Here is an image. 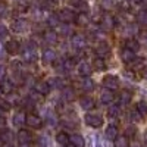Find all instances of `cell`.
I'll list each match as a JSON object with an SVG mask.
<instances>
[{
    "label": "cell",
    "mask_w": 147,
    "mask_h": 147,
    "mask_svg": "<svg viewBox=\"0 0 147 147\" xmlns=\"http://www.w3.org/2000/svg\"><path fill=\"white\" fill-rule=\"evenodd\" d=\"M22 59L28 63H34L38 59V50H37V44L30 40L22 46Z\"/></svg>",
    "instance_id": "cell-1"
},
{
    "label": "cell",
    "mask_w": 147,
    "mask_h": 147,
    "mask_svg": "<svg viewBox=\"0 0 147 147\" xmlns=\"http://www.w3.org/2000/svg\"><path fill=\"white\" fill-rule=\"evenodd\" d=\"M84 122L85 125L90 127V128H100L105 124V118L102 113H97V112H87L84 116Z\"/></svg>",
    "instance_id": "cell-2"
},
{
    "label": "cell",
    "mask_w": 147,
    "mask_h": 147,
    "mask_svg": "<svg viewBox=\"0 0 147 147\" xmlns=\"http://www.w3.org/2000/svg\"><path fill=\"white\" fill-rule=\"evenodd\" d=\"M43 119L44 122H47L50 127H57L60 124V118L55 110L49 109V107H43Z\"/></svg>",
    "instance_id": "cell-3"
},
{
    "label": "cell",
    "mask_w": 147,
    "mask_h": 147,
    "mask_svg": "<svg viewBox=\"0 0 147 147\" xmlns=\"http://www.w3.org/2000/svg\"><path fill=\"white\" fill-rule=\"evenodd\" d=\"M115 27H116V19H115V16H112L110 13H105V15L100 16V28H102L105 32L112 31Z\"/></svg>",
    "instance_id": "cell-4"
},
{
    "label": "cell",
    "mask_w": 147,
    "mask_h": 147,
    "mask_svg": "<svg viewBox=\"0 0 147 147\" xmlns=\"http://www.w3.org/2000/svg\"><path fill=\"white\" fill-rule=\"evenodd\" d=\"M57 15H59L60 22H65V24L75 22V19H77V13H75V10H72V9H69V7H63V9H60V10L57 12Z\"/></svg>",
    "instance_id": "cell-5"
},
{
    "label": "cell",
    "mask_w": 147,
    "mask_h": 147,
    "mask_svg": "<svg viewBox=\"0 0 147 147\" xmlns=\"http://www.w3.org/2000/svg\"><path fill=\"white\" fill-rule=\"evenodd\" d=\"M88 40L87 37H85L84 34H74L71 37V46L75 49V50H82V49H85V46H87Z\"/></svg>",
    "instance_id": "cell-6"
},
{
    "label": "cell",
    "mask_w": 147,
    "mask_h": 147,
    "mask_svg": "<svg viewBox=\"0 0 147 147\" xmlns=\"http://www.w3.org/2000/svg\"><path fill=\"white\" fill-rule=\"evenodd\" d=\"M30 28H31L30 22L27 19H24V18H18V19H15L13 22H12V31L16 32V34H24Z\"/></svg>",
    "instance_id": "cell-7"
},
{
    "label": "cell",
    "mask_w": 147,
    "mask_h": 147,
    "mask_svg": "<svg viewBox=\"0 0 147 147\" xmlns=\"http://www.w3.org/2000/svg\"><path fill=\"white\" fill-rule=\"evenodd\" d=\"M27 125L31 129H41L43 125H44V119L40 115L30 113V115H27Z\"/></svg>",
    "instance_id": "cell-8"
},
{
    "label": "cell",
    "mask_w": 147,
    "mask_h": 147,
    "mask_svg": "<svg viewBox=\"0 0 147 147\" xmlns=\"http://www.w3.org/2000/svg\"><path fill=\"white\" fill-rule=\"evenodd\" d=\"M43 40L49 46H55L59 43V32L55 31V28H49L43 32Z\"/></svg>",
    "instance_id": "cell-9"
},
{
    "label": "cell",
    "mask_w": 147,
    "mask_h": 147,
    "mask_svg": "<svg viewBox=\"0 0 147 147\" xmlns=\"http://www.w3.org/2000/svg\"><path fill=\"white\" fill-rule=\"evenodd\" d=\"M119 85H121V81L116 75H106L103 78V87L106 90H118L119 88Z\"/></svg>",
    "instance_id": "cell-10"
},
{
    "label": "cell",
    "mask_w": 147,
    "mask_h": 147,
    "mask_svg": "<svg viewBox=\"0 0 147 147\" xmlns=\"http://www.w3.org/2000/svg\"><path fill=\"white\" fill-rule=\"evenodd\" d=\"M78 103H80V107L82 110H85V112H91V110L96 107V100L93 99L91 96H88V94L80 97V102Z\"/></svg>",
    "instance_id": "cell-11"
},
{
    "label": "cell",
    "mask_w": 147,
    "mask_h": 147,
    "mask_svg": "<svg viewBox=\"0 0 147 147\" xmlns=\"http://www.w3.org/2000/svg\"><path fill=\"white\" fill-rule=\"evenodd\" d=\"M110 50H112V47H110V44H109L107 41H105V40H102V41L97 43V46H96V49H94L96 55L99 56V57H106V56H109V55H110Z\"/></svg>",
    "instance_id": "cell-12"
},
{
    "label": "cell",
    "mask_w": 147,
    "mask_h": 147,
    "mask_svg": "<svg viewBox=\"0 0 147 147\" xmlns=\"http://www.w3.org/2000/svg\"><path fill=\"white\" fill-rule=\"evenodd\" d=\"M71 113H72V112H71ZM71 113H66V115H65V118L62 119V125H63V128H66V129H75V128L78 127V116L71 115Z\"/></svg>",
    "instance_id": "cell-13"
},
{
    "label": "cell",
    "mask_w": 147,
    "mask_h": 147,
    "mask_svg": "<svg viewBox=\"0 0 147 147\" xmlns=\"http://www.w3.org/2000/svg\"><path fill=\"white\" fill-rule=\"evenodd\" d=\"M16 141H18L19 144H31V141H32V134H31V131L21 128V129L18 131V134H16Z\"/></svg>",
    "instance_id": "cell-14"
},
{
    "label": "cell",
    "mask_w": 147,
    "mask_h": 147,
    "mask_svg": "<svg viewBox=\"0 0 147 147\" xmlns=\"http://www.w3.org/2000/svg\"><path fill=\"white\" fill-rule=\"evenodd\" d=\"M60 96H62V100L65 103H71L75 100L77 97V93H75V88L71 87V85H66L63 90H60Z\"/></svg>",
    "instance_id": "cell-15"
},
{
    "label": "cell",
    "mask_w": 147,
    "mask_h": 147,
    "mask_svg": "<svg viewBox=\"0 0 147 147\" xmlns=\"http://www.w3.org/2000/svg\"><path fill=\"white\" fill-rule=\"evenodd\" d=\"M12 124L16 128H22L24 125H27V113L24 110H18L16 113H13L12 116Z\"/></svg>",
    "instance_id": "cell-16"
},
{
    "label": "cell",
    "mask_w": 147,
    "mask_h": 147,
    "mask_svg": "<svg viewBox=\"0 0 147 147\" xmlns=\"http://www.w3.org/2000/svg\"><path fill=\"white\" fill-rule=\"evenodd\" d=\"M41 59H43L44 63L53 65L57 60V53L53 50V49H46V50H43V53H41Z\"/></svg>",
    "instance_id": "cell-17"
},
{
    "label": "cell",
    "mask_w": 147,
    "mask_h": 147,
    "mask_svg": "<svg viewBox=\"0 0 147 147\" xmlns=\"http://www.w3.org/2000/svg\"><path fill=\"white\" fill-rule=\"evenodd\" d=\"M121 60L124 63H128V65H131L134 60L137 59V55H136V52H132V50H129V49H127V47H124L121 50Z\"/></svg>",
    "instance_id": "cell-18"
},
{
    "label": "cell",
    "mask_w": 147,
    "mask_h": 147,
    "mask_svg": "<svg viewBox=\"0 0 147 147\" xmlns=\"http://www.w3.org/2000/svg\"><path fill=\"white\" fill-rule=\"evenodd\" d=\"M77 69H78V74L81 77H90V74L93 72V65L88 63L87 60H81L77 65Z\"/></svg>",
    "instance_id": "cell-19"
},
{
    "label": "cell",
    "mask_w": 147,
    "mask_h": 147,
    "mask_svg": "<svg viewBox=\"0 0 147 147\" xmlns=\"http://www.w3.org/2000/svg\"><path fill=\"white\" fill-rule=\"evenodd\" d=\"M0 90H2L3 94H12V93H15V82L9 80V78H5L0 81Z\"/></svg>",
    "instance_id": "cell-20"
},
{
    "label": "cell",
    "mask_w": 147,
    "mask_h": 147,
    "mask_svg": "<svg viewBox=\"0 0 147 147\" xmlns=\"http://www.w3.org/2000/svg\"><path fill=\"white\" fill-rule=\"evenodd\" d=\"M80 88H81L85 94H88V93L94 91L96 84H94V81H93L90 77H84V78L81 80V82H80Z\"/></svg>",
    "instance_id": "cell-21"
},
{
    "label": "cell",
    "mask_w": 147,
    "mask_h": 147,
    "mask_svg": "<svg viewBox=\"0 0 147 147\" xmlns=\"http://www.w3.org/2000/svg\"><path fill=\"white\" fill-rule=\"evenodd\" d=\"M0 138H2L3 147H12V143H13V140L16 138V136L13 137V134H12L9 129H3V131H0Z\"/></svg>",
    "instance_id": "cell-22"
},
{
    "label": "cell",
    "mask_w": 147,
    "mask_h": 147,
    "mask_svg": "<svg viewBox=\"0 0 147 147\" xmlns=\"http://www.w3.org/2000/svg\"><path fill=\"white\" fill-rule=\"evenodd\" d=\"M49 84H50L52 90H63L66 87V81L62 77H52L49 80Z\"/></svg>",
    "instance_id": "cell-23"
},
{
    "label": "cell",
    "mask_w": 147,
    "mask_h": 147,
    "mask_svg": "<svg viewBox=\"0 0 147 147\" xmlns=\"http://www.w3.org/2000/svg\"><path fill=\"white\" fill-rule=\"evenodd\" d=\"M32 90L41 93L43 96H47L49 93L52 91V87H50V84H49V81H37Z\"/></svg>",
    "instance_id": "cell-24"
},
{
    "label": "cell",
    "mask_w": 147,
    "mask_h": 147,
    "mask_svg": "<svg viewBox=\"0 0 147 147\" xmlns=\"http://www.w3.org/2000/svg\"><path fill=\"white\" fill-rule=\"evenodd\" d=\"M119 136V129H118V127L115 125V124H110V125H107L106 127V129H105V137L109 140V141H115V138Z\"/></svg>",
    "instance_id": "cell-25"
},
{
    "label": "cell",
    "mask_w": 147,
    "mask_h": 147,
    "mask_svg": "<svg viewBox=\"0 0 147 147\" xmlns=\"http://www.w3.org/2000/svg\"><path fill=\"white\" fill-rule=\"evenodd\" d=\"M118 102L121 106H128L132 102V93L129 90H122L118 96Z\"/></svg>",
    "instance_id": "cell-26"
},
{
    "label": "cell",
    "mask_w": 147,
    "mask_h": 147,
    "mask_svg": "<svg viewBox=\"0 0 147 147\" xmlns=\"http://www.w3.org/2000/svg\"><path fill=\"white\" fill-rule=\"evenodd\" d=\"M19 49H21V44H19V41H16V40H7V41L5 43V50H6V53H9V55H16V53L19 52Z\"/></svg>",
    "instance_id": "cell-27"
},
{
    "label": "cell",
    "mask_w": 147,
    "mask_h": 147,
    "mask_svg": "<svg viewBox=\"0 0 147 147\" xmlns=\"http://www.w3.org/2000/svg\"><path fill=\"white\" fill-rule=\"evenodd\" d=\"M56 143L60 147H66V146L71 144V136H68L65 131H60V132L56 134Z\"/></svg>",
    "instance_id": "cell-28"
},
{
    "label": "cell",
    "mask_w": 147,
    "mask_h": 147,
    "mask_svg": "<svg viewBox=\"0 0 147 147\" xmlns=\"http://www.w3.org/2000/svg\"><path fill=\"white\" fill-rule=\"evenodd\" d=\"M137 32H138V27L136 25V24H127V25L122 28V34H124L125 37H128V38H132Z\"/></svg>",
    "instance_id": "cell-29"
},
{
    "label": "cell",
    "mask_w": 147,
    "mask_h": 147,
    "mask_svg": "<svg viewBox=\"0 0 147 147\" xmlns=\"http://www.w3.org/2000/svg\"><path fill=\"white\" fill-rule=\"evenodd\" d=\"M113 99H115V96H113V93L110 91V90H103L100 93V96H99V100L103 105H110V103L113 102Z\"/></svg>",
    "instance_id": "cell-30"
},
{
    "label": "cell",
    "mask_w": 147,
    "mask_h": 147,
    "mask_svg": "<svg viewBox=\"0 0 147 147\" xmlns=\"http://www.w3.org/2000/svg\"><path fill=\"white\" fill-rule=\"evenodd\" d=\"M71 146L74 147H85V140L81 134L78 132H74L71 136Z\"/></svg>",
    "instance_id": "cell-31"
},
{
    "label": "cell",
    "mask_w": 147,
    "mask_h": 147,
    "mask_svg": "<svg viewBox=\"0 0 147 147\" xmlns=\"http://www.w3.org/2000/svg\"><path fill=\"white\" fill-rule=\"evenodd\" d=\"M91 65H93V69H94V71H99V72L106 71V68H107L105 57H99V56H97V57L93 60V63H91Z\"/></svg>",
    "instance_id": "cell-32"
},
{
    "label": "cell",
    "mask_w": 147,
    "mask_h": 147,
    "mask_svg": "<svg viewBox=\"0 0 147 147\" xmlns=\"http://www.w3.org/2000/svg\"><path fill=\"white\" fill-rule=\"evenodd\" d=\"M75 22H77L78 27H87L88 24H90V16H88V13H85V12H80V13L77 15Z\"/></svg>",
    "instance_id": "cell-33"
},
{
    "label": "cell",
    "mask_w": 147,
    "mask_h": 147,
    "mask_svg": "<svg viewBox=\"0 0 147 147\" xmlns=\"http://www.w3.org/2000/svg\"><path fill=\"white\" fill-rule=\"evenodd\" d=\"M125 47L137 53V52L140 50L141 44H140V40H137V38H127V40H125Z\"/></svg>",
    "instance_id": "cell-34"
},
{
    "label": "cell",
    "mask_w": 147,
    "mask_h": 147,
    "mask_svg": "<svg viewBox=\"0 0 147 147\" xmlns=\"http://www.w3.org/2000/svg\"><path fill=\"white\" fill-rule=\"evenodd\" d=\"M57 30H59V35H63V37H72L74 35V31H72V27L69 25V24H65V22H62L60 25L57 27Z\"/></svg>",
    "instance_id": "cell-35"
},
{
    "label": "cell",
    "mask_w": 147,
    "mask_h": 147,
    "mask_svg": "<svg viewBox=\"0 0 147 147\" xmlns=\"http://www.w3.org/2000/svg\"><path fill=\"white\" fill-rule=\"evenodd\" d=\"M146 66H147V62H146V59H143V57H137V59L131 63V69H132L134 72H136V71H143Z\"/></svg>",
    "instance_id": "cell-36"
},
{
    "label": "cell",
    "mask_w": 147,
    "mask_h": 147,
    "mask_svg": "<svg viewBox=\"0 0 147 147\" xmlns=\"http://www.w3.org/2000/svg\"><path fill=\"white\" fill-rule=\"evenodd\" d=\"M113 144H115V147H129V138L125 136V134L124 136H118L115 138Z\"/></svg>",
    "instance_id": "cell-37"
},
{
    "label": "cell",
    "mask_w": 147,
    "mask_h": 147,
    "mask_svg": "<svg viewBox=\"0 0 147 147\" xmlns=\"http://www.w3.org/2000/svg\"><path fill=\"white\" fill-rule=\"evenodd\" d=\"M60 19H59V15L57 13H52L50 16L47 18V25L50 27V28H57L59 25H60Z\"/></svg>",
    "instance_id": "cell-38"
},
{
    "label": "cell",
    "mask_w": 147,
    "mask_h": 147,
    "mask_svg": "<svg viewBox=\"0 0 147 147\" xmlns=\"http://www.w3.org/2000/svg\"><path fill=\"white\" fill-rule=\"evenodd\" d=\"M121 105H113L112 103V106L109 107V110H107V113H109V116L112 118V119H116V118H119L121 116Z\"/></svg>",
    "instance_id": "cell-39"
},
{
    "label": "cell",
    "mask_w": 147,
    "mask_h": 147,
    "mask_svg": "<svg viewBox=\"0 0 147 147\" xmlns=\"http://www.w3.org/2000/svg\"><path fill=\"white\" fill-rule=\"evenodd\" d=\"M128 116H129V121L132 122V124H138V122H141V121H143V118H144V116L138 112L137 109H132L131 112L128 113Z\"/></svg>",
    "instance_id": "cell-40"
},
{
    "label": "cell",
    "mask_w": 147,
    "mask_h": 147,
    "mask_svg": "<svg viewBox=\"0 0 147 147\" xmlns=\"http://www.w3.org/2000/svg\"><path fill=\"white\" fill-rule=\"evenodd\" d=\"M28 97H30V99L37 105V103H41L43 102V99H44V96L41 94V93H38V91H35V90H32L30 94H28Z\"/></svg>",
    "instance_id": "cell-41"
},
{
    "label": "cell",
    "mask_w": 147,
    "mask_h": 147,
    "mask_svg": "<svg viewBox=\"0 0 147 147\" xmlns=\"http://www.w3.org/2000/svg\"><path fill=\"white\" fill-rule=\"evenodd\" d=\"M0 109H2L3 112H9L12 109V103L7 100V97H0Z\"/></svg>",
    "instance_id": "cell-42"
},
{
    "label": "cell",
    "mask_w": 147,
    "mask_h": 147,
    "mask_svg": "<svg viewBox=\"0 0 147 147\" xmlns=\"http://www.w3.org/2000/svg\"><path fill=\"white\" fill-rule=\"evenodd\" d=\"M136 109L138 110V112H140L143 116H147V102H146V100H140V102H137Z\"/></svg>",
    "instance_id": "cell-43"
},
{
    "label": "cell",
    "mask_w": 147,
    "mask_h": 147,
    "mask_svg": "<svg viewBox=\"0 0 147 147\" xmlns=\"http://www.w3.org/2000/svg\"><path fill=\"white\" fill-rule=\"evenodd\" d=\"M37 147H50V144H49V137L46 134L38 136V138H37Z\"/></svg>",
    "instance_id": "cell-44"
},
{
    "label": "cell",
    "mask_w": 147,
    "mask_h": 147,
    "mask_svg": "<svg viewBox=\"0 0 147 147\" xmlns=\"http://www.w3.org/2000/svg\"><path fill=\"white\" fill-rule=\"evenodd\" d=\"M124 134H125V136H127L128 138L136 137V136H137V128H136V125H128V127L125 128Z\"/></svg>",
    "instance_id": "cell-45"
},
{
    "label": "cell",
    "mask_w": 147,
    "mask_h": 147,
    "mask_svg": "<svg viewBox=\"0 0 147 147\" xmlns=\"http://www.w3.org/2000/svg\"><path fill=\"white\" fill-rule=\"evenodd\" d=\"M137 21L140 24H144V25H147V9H143L140 10L137 13Z\"/></svg>",
    "instance_id": "cell-46"
},
{
    "label": "cell",
    "mask_w": 147,
    "mask_h": 147,
    "mask_svg": "<svg viewBox=\"0 0 147 147\" xmlns=\"http://www.w3.org/2000/svg\"><path fill=\"white\" fill-rule=\"evenodd\" d=\"M96 144H94V147H110V144H109V140L106 138V140H102V138H99V136H96Z\"/></svg>",
    "instance_id": "cell-47"
},
{
    "label": "cell",
    "mask_w": 147,
    "mask_h": 147,
    "mask_svg": "<svg viewBox=\"0 0 147 147\" xmlns=\"http://www.w3.org/2000/svg\"><path fill=\"white\" fill-rule=\"evenodd\" d=\"M9 37V30L6 25H3V24H0V40H6Z\"/></svg>",
    "instance_id": "cell-48"
},
{
    "label": "cell",
    "mask_w": 147,
    "mask_h": 147,
    "mask_svg": "<svg viewBox=\"0 0 147 147\" xmlns=\"http://www.w3.org/2000/svg\"><path fill=\"white\" fill-rule=\"evenodd\" d=\"M100 6H102L105 10L112 9V6H113V0H100Z\"/></svg>",
    "instance_id": "cell-49"
},
{
    "label": "cell",
    "mask_w": 147,
    "mask_h": 147,
    "mask_svg": "<svg viewBox=\"0 0 147 147\" xmlns=\"http://www.w3.org/2000/svg\"><path fill=\"white\" fill-rule=\"evenodd\" d=\"M35 82H37V81H34V80H32V77H25V80H24V82H22V84H25L27 87H32V88H34Z\"/></svg>",
    "instance_id": "cell-50"
},
{
    "label": "cell",
    "mask_w": 147,
    "mask_h": 147,
    "mask_svg": "<svg viewBox=\"0 0 147 147\" xmlns=\"http://www.w3.org/2000/svg\"><path fill=\"white\" fill-rule=\"evenodd\" d=\"M6 12H7V7H6V5L0 0V18H3L5 15H6Z\"/></svg>",
    "instance_id": "cell-51"
},
{
    "label": "cell",
    "mask_w": 147,
    "mask_h": 147,
    "mask_svg": "<svg viewBox=\"0 0 147 147\" xmlns=\"http://www.w3.org/2000/svg\"><path fill=\"white\" fill-rule=\"evenodd\" d=\"M5 77H6V66L0 63V81L5 80Z\"/></svg>",
    "instance_id": "cell-52"
},
{
    "label": "cell",
    "mask_w": 147,
    "mask_h": 147,
    "mask_svg": "<svg viewBox=\"0 0 147 147\" xmlns=\"http://www.w3.org/2000/svg\"><path fill=\"white\" fill-rule=\"evenodd\" d=\"M6 129V119L5 116H0V131H3Z\"/></svg>",
    "instance_id": "cell-53"
},
{
    "label": "cell",
    "mask_w": 147,
    "mask_h": 147,
    "mask_svg": "<svg viewBox=\"0 0 147 147\" xmlns=\"http://www.w3.org/2000/svg\"><path fill=\"white\" fill-rule=\"evenodd\" d=\"M141 2H143V0H128L129 5H140Z\"/></svg>",
    "instance_id": "cell-54"
},
{
    "label": "cell",
    "mask_w": 147,
    "mask_h": 147,
    "mask_svg": "<svg viewBox=\"0 0 147 147\" xmlns=\"http://www.w3.org/2000/svg\"><path fill=\"white\" fill-rule=\"evenodd\" d=\"M141 75H143V78H144V80H147V66L141 71Z\"/></svg>",
    "instance_id": "cell-55"
},
{
    "label": "cell",
    "mask_w": 147,
    "mask_h": 147,
    "mask_svg": "<svg viewBox=\"0 0 147 147\" xmlns=\"http://www.w3.org/2000/svg\"><path fill=\"white\" fill-rule=\"evenodd\" d=\"M18 147H31V146H30V144H19Z\"/></svg>",
    "instance_id": "cell-56"
},
{
    "label": "cell",
    "mask_w": 147,
    "mask_h": 147,
    "mask_svg": "<svg viewBox=\"0 0 147 147\" xmlns=\"http://www.w3.org/2000/svg\"><path fill=\"white\" fill-rule=\"evenodd\" d=\"M3 113H5V112H3V110H2V109H0V116H3Z\"/></svg>",
    "instance_id": "cell-57"
},
{
    "label": "cell",
    "mask_w": 147,
    "mask_h": 147,
    "mask_svg": "<svg viewBox=\"0 0 147 147\" xmlns=\"http://www.w3.org/2000/svg\"><path fill=\"white\" fill-rule=\"evenodd\" d=\"M0 147H3V143H2V138H0Z\"/></svg>",
    "instance_id": "cell-58"
},
{
    "label": "cell",
    "mask_w": 147,
    "mask_h": 147,
    "mask_svg": "<svg viewBox=\"0 0 147 147\" xmlns=\"http://www.w3.org/2000/svg\"><path fill=\"white\" fill-rule=\"evenodd\" d=\"M66 147H74V146H71V144H69V146H66Z\"/></svg>",
    "instance_id": "cell-59"
},
{
    "label": "cell",
    "mask_w": 147,
    "mask_h": 147,
    "mask_svg": "<svg viewBox=\"0 0 147 147\" xmlns=\"http://www.w3.org/2000/svg\"><path fill=\"white\" fill-rule=\"evenodd\" d=\"M0 93H2V90H0Z\"/></svg>",
    "instance_id": "cell-60"
}]
</instances>
